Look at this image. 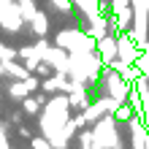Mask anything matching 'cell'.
Instances as JSON below:
<instances>
[{
  "mask_svg": "<svg viewBox=\"0 0 149 149\" xmlns=\"http://www.w3.org/2000/svg\"><path fill=\"white\" fill-rule=\"evenodd\" d=\"M103 87H106V95H111V98L119 100V103H125L127 95H130V90H133V84H130L119 71H114L111 65L103 68Z\"/></svg>",
  "mask_w": 149,
  "mask_h": 149,
  "instance_id": "6da1fadb",
  "label": "cell"
},
{
  "mask_svg": "<svg viewBox=\"0 0 149 149\" xmlns=\"http://www.w3.org/2000/svg\"><path fill=\"white\" fill-rule=\"evenodd\" d=\"M79 144H81V149H92L95 133H92V130H81V133H79Z\"/></svg>",
  "mask_w": 149,
  "mask_h": 149,
  "instance_id": "8fae6325",
  "label": "cell"
},
{
  "mask_svg": "<svg viewBox=\"0 0 149 149\" xmlns=\"http://www.w3.org/2000/svg\"><path fill=\"white\" fill-rule=\"evenodd\" d=\"M146 8H149V0H146Z\"/></svg>",
  "mask_w": 149,
  "mask_h": 149,
  "instance_id": "7402d4cb",
  "label": "cell"
},
{
  "mask_svg": "<svg viewBox=\"0 0 149 149\" xmlns=\"http://www.w3.org/2000/svg\"><path fill=\"white\" fill-rule=\"evenodd\" d=\"M95 54L103 60V65H111L114 60L119 57V41H117V33L114 36H103L95 46Z\"/></svg>",
  "mask_w": 149,
  "mask_h": 149,
  "instance_id": "3957f363",
  "label": "cell"
},
{
  "mask_svg": "<svg viewBox=\"0 0 149 149\" xmlns=\"http://www.w3.org/2000/svg\"><path fill=\"white\" fill-rule=\"evenodd\" d=\"M30 24H33V33L41 36V38L49 33V22H46V14H43V11H36V16L30 19Z\"/></svg>",
  "mask_w": 149,
  "mask_h": 149,
  "instance_id": "8992f818",
  "label": "cell"
},
{
  "mask_svg": "<svg viewBox=\"0 0 149 149\" xmlns=\"http://www.w3.org/2000/svg\"><path fill=\"white\" fill-rule=\"evenodd\" d=\"M71 122H73V127H76V130H84V125H87V117H84V111H81V114H76V117H73Z\"/></svg>",
  "mask_w": 149,
  "mask_h": 149,
  "instance_id": "2e32d148",
  "label": "cell"
},
{
  "mask_svg": "<svg viewBox=\"0 0 149 149\" xmlns=\"http://www.w3.org/2000/svg\"><path fill=\"white\" fill-rule=\"evenodd\" d=\"M27 92H30V87H27V81H22V79H16V81L8 87V95H11L14 100H24Z\"/></svg>",
  "mask_w": 149,
  "mask_h": 149,
  "instance_id": "52a82bcc",
  "label": "cell"
},
{
  "mask_svg": "<svg viewBox=\"0 0 149 149\" xmlns=\"http://www.w3.org/2000/svg\"><path fill=\"white\" fill-rule=\"evenodd\" d=\"M68 100H71V109H87L90 106V92H87V84H79V81H73V90L68 92Z\"/></svg>",
  "mask_w": 149,
  "mask_h": 149,
  "instance_id": "277c9868",
  "label": "cell"
},
{
  "mask_svg": "<svg viewBox=\"0 0 149 149\" xmlns=\"http://www.w3.org/2000/svg\"><path fill=\"white\" fill-rule=\"evenodd\" d=\"M0 76H6V63L0 60Z\"/></svg>",
  "mask_w": 149,
  "mask_h": 149,
  "instance_id": "d6986e66",
  "label": "cell"
},
{
  "mask_svg": "<svg viewBox=\"0 0 149 149\" xmlns=\"http://www.w3.org/2000/svg\"><path fill=\"white\" fill-rule=\"evenodd\" d=\"M133 114H136V109H133V103H119V109L114 111V117H117V122H130L133 119Z\"/></svg>",
  "mask_w": 149,
  "mask_h": 149,
  "instance_id": "9c48e42d",
  "label": "cell"
},
{
  "mask_svg": "<svg viewBox=\"0 0 149 149\" xmlns=\"http://www.w3.org/2000/svg\"><path fill=\"white\" fill-rule=\"evenodd\" d=\"M100 3H106V6H109V3H111V0H100Z\"/></svg>",
  "mask_w": 149,
  "mask_h": 149,
  "instance_id": "ffe728a7",
  "label": "cell"
},
{
  "mask_svg": "<svg viewBox=\"0 0 149 149\" xmlns=\"http://www.w3.org/2000/svg\"><path fill=\"white\" fill-rule=\"evenodd\" d=\"M19 136H22V138H33V133H30L27 127H19Z\"/></svg>",
  "mask_w": 149,
  "mask_h": 149,
  "instance_id": "ac0fdd59",
  "label": "cell"
},
{
  "mask_svg": "<svg viewBox=\"0 0 149 149\" xmlns=\"http://www.w3.org/2000/svg\"><path fill=\"white\" fill-rule=\"evenodd\" d=\"M22 109H24V114H33V117H36V114H38L43 106H41L36 98H24V100H22Z\"/></svg>",
  "mask_w": 149,
  "mask_h": 149,
  "instance_id": "30bf717a",
  "label": "cell"
},
{
  "mask_svg": "<svg viewBox=\"0 0 149 149\" xmlns=\"http://www.w3.org/2000/svg\"><path fill=\"white\" fill-rule=\"evenodd\" d=\"M6 73H8V76H14V79H22V81L30 76V71H27V68H24V65H19V63H14V60H8V63H6Z\"/></svg>",
  "mask_w": 149,
  "mask_h": 149,
  "instance_id": "ba28073f",
  "label": "cell"
},
{
  "mask_svg": "<svg viewBox=\"0 0 149 149\" xmlns=\"http://www.w3.org/2000/svg\"><path fill=\"white\" fill-rule=\"evenodd\" d=\"M30 146L33 149H54V144H52L49 138H43V136H33L30 138Z\"/></svg>",
  "mask_w": 149,
  "mask_h": 149,
  "instance_id": "7c38bea8",
  "label": "cell"
},
{
  "mask_svg": "<svg viewBox=\"0 0 149 149\" xmlns=\"http://www.w3.org/2000/svg\"><path fill=\"white\" fill-rule=\"evenodd\" d=\"M136 65H138V71H141V76L149 79V54H146V52H141V54H138Z\"/></svg>",
  "mask_w": 149,
  "mask_h": 149,
  "instance_id": "4fadbf2b",
  "label": "cell"
},
{
  "mask_svg": "<svg viewBox=\"0 0 149 149\" xmlns=\"http://www.w3.org/2000/svg\"><path fill=\"white\" fill-rule=\"evenodd\" d=\"M14 57H19V49H11V46H6V43H0V60L8 63V60H14Z\"/></svg>",
  "mask_w": 149,
  "mask_h": 149,
  "instance_id": "5bb4252c",
  "label": "cell"
},
{
  "mask_svg": "<svg viewBox=\"0 0 149 149\" xmlns=\"http://www.w3.org/2000/svg\"><path fill=\"white\" fill-rule=\"evenodd\" d=\"M22 114L24 111H14L11 117H8V122H11V125H19V122H22Z\"/></svg>",
  "mask_w": 149,
  "mask_h": 149,
  "instance_id": "e0dca14e",
  "label": "cell"
},
{
  "mask_svg": "<svg viewBox=\"0 0 149 149\" xmlns=\"http://www.w3.org/2000/svg\"><path fill=\"white\" fill-rule=\"evenodd\" d=\"M95 133V144H103V146H119V138H117V117L114 114H106V117H100L95 122L92 127Z\"/></svg>",
  "mask_w": 149,
  "mask_h": 149,
  "instance_id": "7a4b0ae2",
  "label": "cell"
},
{
  "mask_svg": "<svg viewBox=\"0 0 149 149\" xmlns=\"http://www.w3.org/2000/svg\"><path fill=\"white\" fill-rule=\"evenodd\" d=\"M52 6H54L60 14H71V8H73L76 3H73V0H52Z\"/></svg>",
  "mask_w": 149,
  "mask_h": 149,
  "instance_id": "9a60e30c",
  "label": "cell"
},
{
  "mask_svg": "<svg viewBox=\"0 0 149 149\" xmlns=\"http://www.w3.org/2000/svg\"><path fill=\"white\" fill-rule=\"evenodd\" d=\"M109 30H111V16H106V14H98L95 19H90V27H87V33H90L95 41L109 36Z\"/></svg>",
  "mask_w": 149,
  "mask_h": 149,
  "instance_id": "5b68a950",
  "label": "cell"
},
{
  "mask_svg": "<svg viewBox=\"0 0 149 149\" xmlns=\"http://www.w3.org/2000/svg\"><path fill=\"white\" fill-rule=\"evenodd\" d=\"M19 3H30V0H19Z\"/></svg>",
  "mask_w": 149,
  "mask_h": 149,
  "instance_id": "44dd1931",
  "label": "cell"
}]
</instances>
